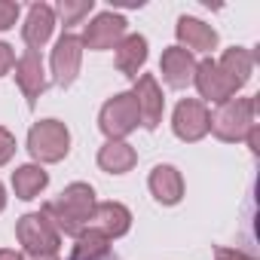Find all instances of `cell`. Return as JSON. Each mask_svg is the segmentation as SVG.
<instances>
[{
  "label": "cell",
  "mask_w": 260,
  "mask_h": 260,
  "mask_svg": "<svg viewBox=\"0 0 260 260\" xmlns=\"http://www.w3.org/2000/svg\"><path fill=\"white\" fill-rule=\"evenodd\" d=\"M16 236H19L25 254H31V257H52V254H58V248H61L58 230H55L40 211H31V214L19 217Z\"/></svg>",
  "instance_id": "5"
},
{
  "label": "cell",
  "mask_w": 260,
  "mask_h": 260,
  "mask_svg": "<svg viewBox=\"0 0 260 260\" xmlns=\"http://www.w3.org/2000/svg\"><path fill=\"white\" fill-rule=\"evenodd\" d=\"M125 19L119 13H98L86 31H83V49H92V52H104V49H116L119 40L125 37Z\"/></svg>",
  "instance_id": "7"
},
{
  "label": "cell",
  "mask_w": 260,
  "mask_h": 260,
  "mask_svg": "<svg viewBox=\"0 0 260 260\" xmlns=\"http://www.w3.org/2000/svg\"><path fill=\"white\" fill-rule=\"evenodd\" d=\"M107 254H110V239L101 230L86 226L77 236V245H74V257L71 260H104Z\"/></svg>",
  "instance_id": "21"
},
{
  "label": "cell",
  "mask_w": 260,
  "mask_h": 260,
  "mask_svg": "<svg viewBox=\"0 0 260 260\" xmlns=\"http://www.w3.org/2000/svg\"><path fill=\"white\" fill-rule=\"evenodd\" d=\"M150 193L159 205H178L184 199V178L175 166H156L147 178Z\"/></svg>",
  "instance_id": "16"
},
{
  "label": "cell",
  "mask_w": 260,
  "mask_h": 260,
  "mask_svg": "<svg viewBox=\"0 0 260 260\" xmlns=\"http://www.w3.org/2000/svg\"><path fill=\"white\" fill-rule=\"evenodd\" d=\"M175 34H178V46L187 52H211L217 46V31L193 16H181L175 25Z\"/></svg>",
  "instance_id": "12"
},
{
  "label": "cell",
  "mask_w": 260,
  "mask_h": 260,
  "mask_svg": "<svg viewBox=\"0 0 260 260\" xmlns=\"http://www.w3.org/2000/svg\"><path fill=\"white\" fill-rule=\"evenodd\" d=\"M52 31H55V7H49V4H34V7L28 10L25 25H22V37H25L28 49L37 52L40 46H46L49 37H52Z\"/></svg>",
  "instance_id": "13"
},
{
  "label": "cell",
  "mask_w": 260,
  "mask_h": 260,
  "mask_svg": "<svg viewBox=\"0 0 260 260\" xmlns=\"http://www.w3.org/2000/svg\"><path fill=\"white\" fill-rule=\"evenodd\" d=\"M80 64H83V40L77 34H61L55 49H52V77L58 86H71L80 74Z\"/></svg>",
  "instance_id": "9"
},
{
  "label": "cell",
  "mask_w": 260,
  "mask_h": 260,
  "mask_svg": "<svg viewBox=\"0 0 260 260\" xmlns=\"http://www.w3.org/2000/svg\"><path fill=\"white\" fill-rule=\"evenodd\" d=\"M92 10H95V0H61L55 7V16L64 22V28H71V25H80Z\"/></svg>",
  "instance_id": "22"
},
{
  "label": "cell",
  "mask_w": 260,
  "mask_h": 260,
  "mask_svg": "<svg viewBox=\"0 0 260 260\" xmlns=\"http://www.w3.org/2000/svg\"><path fill=\"white\" fill-rule=\"evenodd\" d=\"M254 113H257V98H230L223 104H217V110L211 113L208 132H214V138L233 144V141H245L248 128L254 125Z\"/></svg>",
  "instance_id": "2"
},
{
  "label": "cell",
  "mask_w": 260,
  "mask_h": 260,
  "mask_svg": "<svg viewBox=\"0 0 260 260\" xmlns=\"http://www.w3.org/2000/svg\"><path fill=\"white\" fill-rule=\"evenodd\" d=\"M193 71H196V58L181 46H169L159 58V74L172 89H184L187 83H193Z\"/></svg>",
  "instance_id": "14"
},
{
  "label": "cell",
  "mask_w": 260,
  "mask_h": 260,
  "mask_svg": "<svg viewBox=\"0 0 260 260\" xmlns=\"http://www.w3.org/2000/svg\"><path fill=\"white\" fill-rule=\"evenodd\" d=\"M214 260H254V257H248L245 251H233V248H217V251H214Z\"/></svg>",
  "instance_id": "26"
},
{
  "label": "cell",
  "mask_w": 260,
  "mask_h": 260,
  "mask_svg": "<svg viewBox=\"0 0 260 260\" xmlns=\"http://www.w3.org/2000/svg\"><path fill=\"white\" fill-rule=\"evenodd\" d=\"M193 83H196V89H199V95H202V98L217 101V104L230 101V92H226V86H223V77H220L217 61H214V58H202V61H196Z\"/></svg>",
  "instance_id": "18"
},
{
  "label": "cell",
  "mask_w": 260,
  "mask_h": 260,
  "mask_svg": "<svg viewBox=\"0 0 260 260\" xmlns=\"http://www.w3.org/2000/svg\"><path fill=\"white\" fill-rule=\"evenodd\" d=\"M245 141H248V147H251V153H260V128H257V122L248 128V135H245Z\"/></svg>",
  "instance_id": "27"
},
{
  "label": "cell",
  "mask_w": 260,
  "mask_h": 260,
  "mask_svg": "<svg viewBox=\"0 0 260 260\" xmlns=\"http://www.w3.org/2000/svg\"><path fill=\"white\" fill-rule=\"evenodd\" d=\"M132 98H135V104H138L141 125L153 132V128L159 125V119H162V110H166V98H162V89H159L156 77H153V74H141V77L135 80Z\"/></svg>",
  "instance_id": "8"
},
{
  "label": "cell",
  "mask_w": 260,
  "mask_h": 260,
  "mask_svg": "<svg viewBox=\"0 0 260 260\" xmlns=\"http://www.w3.org/2000/svg\"><path fill=\"white\" fill-rule=\"evenodd\" d=\"M217 71H220V77H223V86H226L230 98H236V92H239V89H245V83L251 80L254 55H251L245 46L223 49V55L217 58Z\"/></svg>",
  "instance_id": "10"
},
{
  "label": "cell",
  "mask_w": 260,
  "mask_h": 260,
  "mask_svg": "<svg viewBox=\"0 0 260 260\" xmlns=\"http://www.w3.org/2000/svg\"><path fill=\"white\" fill-rule=\"evenodd\" d=\"M141 116H138V104L132 98V92H116L113 98L104 101L101 113H98V128L107 135V141H122L125 135H132L138 128Z\"/></svg>",
  "instance_id": "4"
},
{
  "label": "cell",
  "mask_w": 260,
  "mask_h": 260,
  "mask_svg": "<svg viewBox=\"0 0 260 260\" xmlns=\"http://www.w3.org/2000/svg\"><path fill=\"white\" fill-rule=\"evenodd\" d=\"M34 260H58V254H52V257H34Z\"/></svg>",
  "instance_id": "30"
},
{
  "label": "cell",
  "mask_w": 260,
  "mask_h": 260,
  "mask_svg": "<svg viewBox=\"0 0 260 260\" xmlns=\"http://www.w3.org/2000/svg\"><path fill=\"white\" fill-rule=\"evenodd\" d=\"M7 208V190H4V184H0V211Z\"/></svg>",
  "instance_id": "29"
},
{
  "label": "cell",
  "mask_w": 260,
  "mask_h": 260,
  "mask_svg": "<svg viewBox=\"0 0 260 260\" xmlns=\"http://www.w3.org/2000/svg\"><path fill=\"white\" fill-rule=\"evenodd\" d=\"M138 162V153L132 144H125V141H107L101 150H98V166L107 172V175H125V172H132Z\"/></svg>",
  "instance_id": "19"
},
{
  "label": "cell",
  "mask_w": 260,
  "mask_h": 260,
  "mask_svg": "<svg viewBox=\"0 0 260 260\" xmlns=\"http://www.w3.org/2000/svg\"><path fill=\"white\" fill-rule=\"evenodd\" d=\"M0 260H25L19 251H13V248H0Z\"/></svg>",
  "instance_id": "28"
},
{
  "label": "cell",
  "mask_w": 260,
  "mask_h": 260,
  "mask_svg": "<svg viewBox=\"0 0 260 260\" xmlns=\"http://www.w3.org/2000/svg\"><path fill=\"white\" fill-rule=\"evenodd\" d=\"M49 184V175L43 172V166L37 162H28V166H19L13 172V190L19 199H37Z\"/></svg>",
  "instance_id": "20"
},
{
  "label": "cell",
  "mask_w": 260,
  "mask_h": 260,
  "mask_svg": "<svg viewBox=\"0 0 260 260\" xmlns=\"http://www.w3.org/2000/svg\"><path fill=\"white\" fill-rule=\"evenodd\" d=\"M28 150L37 162H61L71 153V132L61 119H40L28 132Z\"/></svg>",
  "instance_id": "3"
},
{
  "label": "cell",
  "mask_w": 260,
  "mask_h": 260,
  "mask_svg": "<svg viewBox=\"0 0 260 260\" xmlns=\"http://www.w3.org/2000/svg\"><path fill=\"white\" fill-rule=\"evenodd\" d=\"M16 68V52L10 43H0V77H7Z\"/></svg>",
  "instance_id": "25"
},
{
  "label": "cell",
  "mask_w": 260,
  "mask_h": 260,
  "mask_svg": "<svg viewBox=\"0 0 260 260\" xmlns=\"http://www.w3.org/2000/svg\"><path fill=\"white\" fill-rule=\"evenodd\" d=\"M16 83H19L22 95L28 98V104L34 107L37 98H40V95L46 92V86H49V77H46V68H43L40 52L25 49V55L16 61Z\"/></svg>",
  "instance_id": "11"
},
{
  "label": "cell",
  "mask_w": 260,
  "mask_h": 260,
  "mask_svg": "<svg viewBox=\"0 0 260 260\" xmlns=\"http://www.w3.org/2000/svg\"><path fill=\"white\" fill-rule=\"evenodd\" d=\"M89 226L101 230L107 239H119V236L128 233V226H132V211H128L122 202H95Z\"/></svg>",
  "instance_id": "15"
},
{
  "label": "cell",
  "mask_w": 260,
  "mask_h": 260,
  "mask_svg": "<svg viewBox=\"0 0 260 260\" xmlns=\"http://www.w3.org/2000/svg\"><path fill=\"white\" fill-rule=\"evenodd\" d=\"M147 61V37L141 34H125L116 46V71L138 80V71Z\"/></svg>",
  "instance_id": "17"
},
{
  "label": "cell",
  "mask_w": 260,
  "mask_h": 260,
  "mask_svg": "<svg viewBox=\"0 0 260 260\" xmlns=\"http://www.w3.org/2000/svg\"><path fill=\"white\" fill-rule=\"evenodd\" d=\"M13 156H16V135L0 125V166H7Z\"/></svg>",
  "instance_id": "23"
},
{
  "label": "cell",
  "mask_w": 260,
  "mask_h": 260,
  "mask_svg": "<svg viewBox=\"0 0 260 260\" xmlns=\"http://www.w3.org/2000/svg\"><path fill=\"white\" fill-rule=\"evenodd\" d=\"M19 4H13V0H0V31H10L19 19Z\"/></svg>",
  "instance_id": "24"
},
{
  "label": "cell",
  "mask_w": 260,
  "mask_h": 260,
  "mask_svg": "<svg viewBox=\"0 0 260 260\" xmlns=\"http://www.w3.org/2000/svg\"><path fill=\"white\" fill-rule=\"evenodd\" d=\"M208 122H211V110L205 107V101L199 98H184L178 101L175 113H172V128L175 135L187 144L193 141H202L208 135Z\"/></svg>",
  "instance_id": "6"
},
{
  "label": "cell",
  "mask_w": 260,
  "mask_h": 260,
  "mask_svg": "<svg viewBox=\"0 0 260 260\" xmlns=\"http://www.w3.org/2000/svg\"><path fill=\"white\" fill-rule=\"evenodd\" d=\"M95 202H98V199H95V190H92L89 184L77 181V184H68L58 199L46 202V205L40 208V214L58 230V236H74V239H77V236L89 226L92 211H95Z\"/></svg>",
  "instance_id": "1"
}]
</instances>
